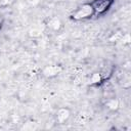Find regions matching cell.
<instances>
[{
    "mask_svg": "<svg viewBox=\"0 0 131 131\" xmlns=\"http://www.w3.org/2000/svg\"><path fill=\"white\" fill-rule=\"evenodd\" d=\"M94 14V10L93 7L91 5V3H84L82 5H80L71 15V18L74 20H83V19H87L89 17H91Z\"/></svg>",
    "mask_w": 131,
    "mask_h": 131,
    "instance_id": "cell-1",
    "label": "cell"
},
{
    "mask_svg": "<svg viewBox=\"0 0 131 131\" xmlns=\"http://www.w3.org/2000/svg\"><path fill=\"white\" fill-rule=\"evenodd\" d=\"M115 0H93L91 5L94 10V14H103L105 13L114 4Z\"/></svg>",
    "mask_w": 131,
    "mask_h": 131,
    "instance_id": "cell-2",
    "label": "cell"
},
{
    "mask_svg": "<svg viewBox=\"0 0 131 131\" xmlns=\"http://www.w3.org/2000/svg\"><path fill=\"white\" fill-rule=\"evenodd\" d=\"M62 71V68L61 66H58V64H51V66H46L43 70H42V73L45 77L47 78H53V77H56L58 74H60Z\"/></svg>",
    "mask_w": 131,
    "mask_h": 131,
    "instance_id": "cell-3",
    "label": "cell"
},
{
    "mask_svg": "<svg viewBox=\"0 0 131 131\" xmlns=\"http://www.w3.org/2000/svg\"><path fill=\"white\" fill-rule=\"evenodd\" d=\"M71 117V110L69 107H59L56 112V121L59 124H63Z\"/></svg>",
    "mask_w": 131,
    "mask_h": 131,
    "instance_id": "cell-4",
    "label": "cell"
},
{
    "mask_svg": "<svg viewBox=\"0 0 131 131\" xmlns=\"http://www.w3.org/2000/svg\"><path fill=\"white\" fill-rule=\"evenodd\" d=\"M46 27H48L50 30H52L54 32H57V31H59L61 29L62 23H61V20L57 16H51V17H49L47 19Z\"/></svg>",
    "mask_w": 131,
    "mask_h": 131,
    "instance_id": "cell-5",
    "label": "cell"
},
{
    "mask_svg": "<svg viewBox=\"0 0 131 131\" xmlns=\"http://www.w3.org/2000/svg\"><path fill=\"white\" fill-rule=\"evenodd\" d=\"M120 102L117 98H110L105 101V106L111 111H117L119 108Z\"/></svg>",
    "mask_w": 131,
    "mask_h": 131,
    "instance_id": "cell-6",
    "label": "cell"
},
{
    "mask_svg": "<svg viewBox=\"0 0 131 131\" xmlns=\"http://www.w3.org/2000/svg\"><path fill=\"white\" fill-rule=\"evenodd\" d=\"M42 30L40 28H32L29 32H28V35L31 37V38H39L42 36Z\"/></svg>",
    "mask_w": 131,
    "mask_h": 131,
    "instance_id": "cell-7",
    "label": "cell"
},
{
    "mask_svg": "<svg viewBox=\"0 0 131 131\" xmlns=\"http://www.w3.org/2000/svg\"><path fill=\"white\" fill-rule=\"evenodd\" d=\"M103 80V77H102V74L100 73H93L90 77V81L92 84H99L101 81Z\"/></svg>",
    "mask_w": 131,
    "mask_h": 131,
    "instance_id": "cell-8",
    "label": "cell"
},
{
    "mask_svg": "<svg viewBox=\"0 0 131 131\" xmlns=\"http://www.w3.org/2000/svg\"><path fill=\"white\" fill-rule=\"evenodd\" d=\"M122 37H123V34L121 33V32H117V33H115V34H113L111 37H110V41L111 42H115V41H120L121 39H122Z\"/></svg>",
    "mask_w": 131,
    "mask_h": 131,
    "instance_id": "cell-9",
    "label": "cell"
},
{
    "mask_svg": "<svg viewBox=\"0 0 131 131\" xmlns=\"http://www.w3.org/2000/svg\"><path fill=\"white\" fill-rule=\"evenodd\" d=\"M27 2L32 6H36L41 2V0H27Z\"/></svg>",
    "mask_w": 131,
    "mask_h": 131,
    "instance_id": "cell-10",
    "label": "cell"
},
{
    "mask_svg": "<svg viewBox=\"0 0 131 131\" xmlns=\"http://www.w3.org/2000/svg\"><path fill=\"white\" fill-rule=\"evenodd\" d=\"M2 26H3V20H2V18H0V29L2 28Z\"/></svg>",
    "mask_w": 131,
    "mask_h": 131,
    "instance_id": "cell-11",
    "label": "cell"
}]
</instances>
